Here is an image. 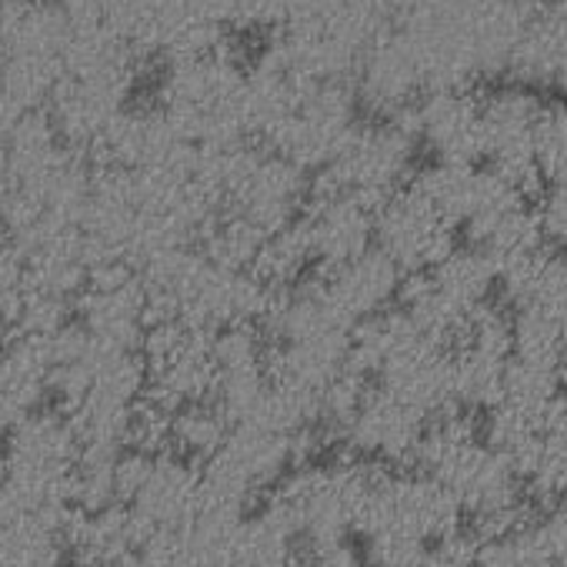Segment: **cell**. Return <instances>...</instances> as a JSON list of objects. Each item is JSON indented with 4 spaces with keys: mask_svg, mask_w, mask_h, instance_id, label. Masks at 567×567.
<instances>
[{
    "mask_svg": "<svg viewBox=\"0 0 567 567\" xmlns=\"http://www.w3.org/2000/svg\"><path fill=\"white\" fill-rule=\"evenodd\" d=\"M151 291L157 318L184 321L210 338L264 324L274 291L254 274L210 260L197 247L167 254L137 270Z\"/></svg>",
    "mask_w": 567,
    "mask_h": 567,
    "instance_id": "cell-1",
    "label": "cell"
},
{
    "mask_svg": "<svg viewBox=\"0 0 567 567\" xmlns=\"http://www.w3.org/2000/svg\"><path fill=\"white\" fill-rule=\"evenodd\" d=\"M414 461L421 474L451 491L461 511H467L484 537H501L520 527V477L491 451L474 424L451 411L427 424Z\"/></svg>",
    "mask_w": 567,
    "mask_h": 567,
    "instance_id": "cell-2",
    "label": "cell"
},
{
    "mask_svg": "<svg viewBox=\"0 0 567 567\" xmlns=\"http://www.w3.org/2000/svg\"><path fill=\"white\" fill-rule=\"evenodd\" d=\"M157 107L190 147L247 144V64L227 44L210 54L167 61Z\"/></svg>",
    "mask_w": 567,
    "mask_h": 567,
    "instance_id": "cell-3",
    "label": "cell"
},
{
    "mask_svg": "<svg viewBox=\"0 0 567 567\" xmlns=\"http://www.w3.org/2000/svg\"><path fill=\"white\" fill-rule=\"evenodd\" d=\"M378 477L381 471L361 457L305 464L270 491L267 507L284 517L301 547L341 544L358 534L368 494Z\"/></svg>",
    "mask_w": 567,
    "mask_h": 567,
    "instance_id": "cell-4",
    "label": "cell"
},
{
    "mask_svg": "<svg viewBox=\"0 0 567 567\" xmlns=\"http://www.w3.org/2000/svg\"><path fill=\"white\" fill-rule=\"evenodd\" d=\"M464 511L444 484L427 474H384L374 481L358 534L374 547L427 550L461 530Z\"/></svg>",
    "mask_w": 567,
    "mask_h": 567,
    "instance_id": "cell-5",
    "label": "cell"
},
{
    "mask_svg": "<svg viewBox=\"0 0 567 567\" xmlns=\"http://www.w3.org/2000/svg\"><path fill=\"white\" fill-rule=\"evenodd\" d=\"M497 284L494 264L477 247H454L437 267L411 274L401 284L404 315L437 344L461 338L471 318L487 308Z\"/></svg>",
    "mask_w": 567,
    "mask_h": 567,
    "instance_id": "cell-6",
    "label": "cell"
},
{
    "mask_svg": "<svg viewBox=\"0 0 567 567\" xmlns=\"http://www.w3.org/2000/svg\"><path fill=\"white\" fill-rule=\"evenodd\" d=\"M358 124V94L351 81L301 84L284 111L260 134V144L301 171H324Z\"/></svg>",
    "mask_w": 567,
    "mask_h": 567,
    "instance_id": "cell-7",
    "label": "cell"
},
{
    "mask_svg": "<svg viewBox=\"0 0 567 567\" xmlns=\"http://www.w3.org/2000/svg\"><path fill=\"white\" fill-rule=\"evenodd\" d=\"M200 501V467L174 451H124L117 504L131 511L144 544L184 527ZM144 550V547H141Z\"/></svg>",
    "mask_w": 567,
    "mask_h": 567,
    "instance_id": "cell-8",
    "label": "cell"
},
{
    "mask_svg": "<svg viewBox=\"0 0 567 567\" xmlns=\"http://www.w3.org/2000/svg\"><path fill=\"white\" fill-rule=\"evenodd\" d=\"M417 141L394 117H381L371 124H354L334 161L321 171V190L351 194L374 210L404 187L414 164Z\"/></svg>",
    "mask_w": 567,
    "mask_h": 567,
    "instance_id": "cell-9",
    "label": "cell"
},
{
    "mask_svg": "<svg viewBox=\"0 0 567 567\" xmlns=\"http://www.w3.org/2000/svg\"><path fill=\"white\" fill-rule=\"evenodd\" d=\"M144 398L167 408L171 414L200 401L214 391V338L174 321L157 318L141 338Z\"/></svg>",
    "mask_w": 567,
    "mask_h": 567,
    "instance_id": "cell-10",
    "label": "cell"
},
{
    "mask_svg": "<svg viewBox=\"0 0 567 567\" xmlns=\"http://www.w3.org/2000/svg\"><path fill=\"white\" fill-rule=\"evenodd\" d=\"M301 454V444L284 434L254 424H230L220 447L204 461L200 484L210 494L247 507V501H254L257 494H270L288 477V467Z\"/></svg>",
    "mask_w": 567,
    "mask_h": 567,
    "instance_id": "cell-11",
    "label": "cell"
},
{
    "mask_svg": "<svg viewBox=\"0 0 567 567\" xmlns=\"http://www.w3.org/2000/svg\"><path fill=\"white\" fill-rule=\"evenodd\" d=\"M78 328L104 344L141 348V338L157 321L144 277L131 264L94 267L74 301Z\"/></svg>",
    "mask_w": 567,
    "mask_h": 567,
    "instance_id": "cell-12",
    "label": "cell"
},
{
    "mask_svg": "<svg viewBox=\"0 0 567 567\" xmlns=\"http://www.w3.org/2000/svg\"><path fill=\"white\" fill-rule=\"evenodd\" d=\"M374 247L404 277L424 274L454 250V224L408 184L374 210Z\"/></svg>",
    "mask_w": 567,
    "mask_h": 567,
    "instance_id": "cell-13",
    "label": "cell"
},
{
    "mask_svg": "<svg viewBox=\"0 0 567 567\" xmlns=\"http://www.w3.org/2000/svg\"><path fill=\"white\" fill-rule=\"evenodd\" d=\"M414 141L427 144L434 161L477 164L487 151L481 101L471 91H424L411 107L394 114Z\"/></svg>",
    "mask_w": 567,
    "mask_h": 567,
    "instance_id": "cell-14",
    "label": "cell"
},
{
    "mask_svg": "<svg viewBox=\"0 0 567 567\" xmlns=\"http://www.w3.org/2000/svg\"><path fill=\"white\" fill-rule=\"evenodd\" d=\"M424 431H427V417L378 384H368L354 414L341 427L344 441L361 461H388V464L414 461Z\"/></svg>",
    "mask_w": 567,
    "mask_h": 567,
    "instance_id": "cell-15",
    "label": "cell"
},
{
    "mask_svg": "<svg viewBox=\"0 0 567 567\" xmlns=\"http://www.w3.org/2000/svg\"><path fill=\"white\" fill-rule=\"evenodd\" d=\"M298 227L311 260L324 264V270L348 264L374 247V207L341 190L318 187L315 200L298 217Z\"/></svg>",
    "mask_w": 567,
    "mask_h": 567,
    "instance_id": "cell-16",
    "label": "cell"
},
{
    "mask_svg": "<svg viewBox=\"0 0 567 567\" xmlns=\"http://www.w3.org/2000/svg\"><path fill=\"white\" fill-rule=\"evenodd\" d=\"M351 84L358 101H364L381 117L401 114L424 94L417 61L394 24L361 54Z\"/></svg>",
    "mask_w": 567,
    "mask_h": 567,
    "instance_id": "cell-17",
    "label": "cell"
},
{
    "mask_svg": "<svg viewBox=\"0 0 567 567\" xmlns=\"http://www.w3.org/2000/svg\"><path fill=\"white\" fill-rule=\"evenodd\" d=\"M318 284H321L324 298L331 301V308L351 328H358L361 321L391 308V301L401 295L404 274L378 247H371L368 254H361L348 264L328 267L318 277Z\"/></svg>",
    "mask_w": 567,
    "mask_h": 567,
    "instance_id": "cell-18",
    "label": "cell"
},
{
    "mask_svg": "<svg viewBox=\"0 0 567 567\" xmlns=\"http://www.w3.org/2000/svg\"><path fill=\"white\" fill-rule=\"evenodd\" d=\"M54 398L51 338H4L0 344V431L44 411Z\"/></svg>",
    "mask_w": 567,
    "mask_h": 567,
    "instance_id": "cell-19",
    "label": "cell"
},
{
    "mask_svg": "<svg viewBox=\"0 0 567 567\" xmlns=\"http://www.w3.org/2000/svg\"><path fill=\"white\" fill-rule=\"evenodd\" d=\"M64 550L81 567H117L141 557L144 537L124 504L97 511H71L64 520Z\"/></svg>",
    "mask_w": 567,
    "mask_h": 567,
    "instance_id": "cell-20",
    "label": "cell"
},
{
    "mask_svg": "<svg viewBox=\"0 0 567 567\" xmlns=\"http://www.w3.org/2000/svg\"><path fill=\"white\" fill-rule=\"evenodd\" d=\"M411 187L441 214L447 217L454 227L467 224V217L477 207V194H481V167L474 164H447V161H434L427 167H421L411 181Z\"/></svg>",
    "mask_w": 567,
    "mask_h": 567,
    "instance_id": "cell-21",
    "label": "cell"
},
{
    "mask_svg": "<svg viewBox=\"0 0 567 567\" xmlns=\"http://www.w3.org/2000/svg\"><path fill=\"white\" fill-rule=\"evenodd\" d=\"M511 334L517 358H534L557 368V358L567 348V298H544L517 308Z\"/></svg>",
    "mask_w": 567,
    "mask_h": 567,
    "instance_id": "cell-22",
    "label": "cell"
},
{
    "mask_svg": "<svg viewBox=\"0 0 567 567\" xmlns=\"http://www.w3.org/2000/svg\"><path fill=\"white\" fill-rule=\"evenodd\" d=\"M64 527L54 520L0 524V567H64Z\"/></svg>",
    "mask_w": 567,
    "mask_h": 567,
    "instance_id": "cell-23",
    "label": "cell"
},
{
    "mask_svg": "<svg viewBox=\"0 0 567 567\" xmlns=\"http://www.w3.org/2000/svg\"><path fill=\"white\" fill-rule=\"evenodd\" d=\"M311 250L305 244V234L298 227V220L291 227H284L270 237H264L257 257H254V274L267 284L270 291H284L301 284V274L311 267Z\"/></svg>",
    "mask_w": 567,
    "mask_h": 567,
    "instance_id": "cell-24",
    "label": "cell"
},
{
    "mask_svg": "<svg viewBox=\"0 0 567 567\" xmlns=\"http://www.w3.org/2000/svg\"><path fill=\"white\" fill-rule=\"evenodd\" d=\"M230 421L214 401H200L174 411L171 417V451L187 461H207L227 437Z\"/></svg>",
    "mask_w": 567,
    "mask_h": 567,
    "instance_id": "cell-25",
    "label": "cell"
},
{
    "mask_svg": "<svg viewBox=\"0 0 567 567\" xmlns=\"http://www.w3.org/2000/svg\"><path fill=\"white\" fill-rule=\"evenodd\" d=\"M557 368L534 361V358H511L504 368V381H501V398L497 404H514L524 411H550V404L557 401Z\"/></svg>",
    "mask_w": 567,
    "mask_h": 567,
    "instance_id": "cell-26",
    "label": "cell"
},
{
    "mask_svg": "<svg viewBox=\"0 0 567 567\" xmlns=\"http://www.w3.org/2000/svg\"><path fill=\"white\" fill-rule=\"evenodd\" d=\"M534 161L540 177L550 184H567V107L544 104L534 124Z\"/></svg>",
    "mask_w": 567,
    "mask_h": 567,
    "instance_id": "cell-27",
    "label": "cell"
},
{
    "mask_svg": "<svg viewBox=\"0 0 567 567\" xmlns=\"http://www.w3.org/2000/svg\"><path fill=\"white\" fill-rule=\"evenodd\" d=\"M477 544L467 534H451L424 550V567H474L477 564Z\"/></svg>",
    "mask_w": 567,
    "mask_h": 567,
    "instance_id": "cell-28",
    "label": "cell"
},
{
    "mask_svg": "<svg viewBox=\"0 0 567 567\" xmlns=\"http://www.w3.org/2000/svg\"><path fill=\"white\" fill-rule=\"evenodd\" d=\"M537 220H540L544 240H554L557 247H564V260H567V184H550V194L544 197Z\"/></svg>",
    "mask_w": 567,
    "mask_h": 567,
    "instance_id": "cell-29",
    "label": "cell"
},
{
    "mask_svg": "<svg viewBox=\"0 0 567 567\" xmlns=\"http://www.w3.org/2000/svg\"><path fill=\"white\" fill-rule=\"evenodd\" d=\"M341 0H280V28L311 24L328 18Z\"/></svg>",
    "mask_w": 567,
    "mask_h": 567,
    "instance_id": "cell-30",
    "label": "cell"
},
{
    "mask_svg": "<svg viewBox=\"0 0 567 567\" xmlns=\"http://www.w3.org/2000/svg\"><path fill=\"white\" fill-rule=\"evenodd\" d=\"M371 567H424V550L411 547H374Z\"/></svg>",
    "mask_w": 567,
    "mask_h": 567,
    "instance_id": "cell-31",
    "label": "cell"
},
{
    "mask_svg": "<svg viewBox=\"0 0 567 567\" xmlns=\"http://www.w3.org/2000/svg\"><path fill=\"white\" fill-rule=\"evenodd\" d=\"M557 378L567 381V348H564V354L557 358Z\"/></svg>",
    "mask_w": 567,
    "mask_h": 567,
    "instance_id": "cell-32",
    "label": "cell"
},
{
    "mask_svg": "<svg viewBox=\"0 0 567 567\" xmlns=\"http://www.w3.org/2000/svg\"><path fill=\"white\" fill-rule=\"evenodd\" d=\"M117 567H147V564H144L141 557H134V560H124V564H117Z\"/></svg>",
    "mask_w": 567,
    "mask_h": 567,
    "instance_id": "cell-33",
    "label": "cell"
},
{
    "mask_svg": "<svg viewBox=\"0 0 567 567\" xmlns=\"http://www.w3.org/2000/svg\"><path fill=\"white\" fill-rule=\"evenodd\" d=\"M217 567H230V564H217Z\"/></svg>",
    "mask_w": 567,
    "mask_h": 567,
    "instance_id": "cell-34",
    "label": "cell"
}]
</instances>
